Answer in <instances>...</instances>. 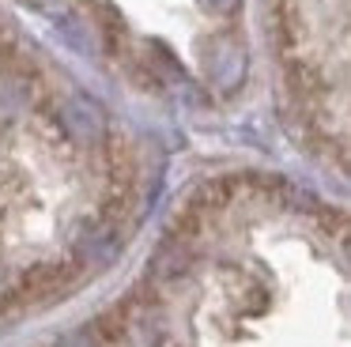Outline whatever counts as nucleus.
<instances>
[{
  "instance_id": "obj_1",
  "label": "nucleus",
  "mask_w": 351,
  "mask_h": 347,
  "mask_svg": "<svg viewBox=\"0 0 351 347\" xmlns=\"http://www.w3.org/2000/svg\"><path fill=\"white\" fill-rule=\"evenodd\" d=\"M64 125H69L72 132H80V136L99 132V128H102V113H99V106H91L87 98H72L69 110H64Z\"/></svg>"
}]
</instances>
